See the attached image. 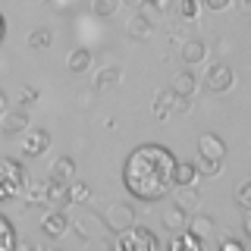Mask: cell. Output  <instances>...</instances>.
Listing matches in <instances>:
<instances>
[{
    "instance_id": "1",
    "label": "cell",
    "mask_w": 251,
    "mask_h": 251,
    "mask_svg": "<svg viewBox=\"0 0 251 251\" xmlns=\"http://www.w3.org/2000/svg\"><path fill=\"white\" fill-rule=\"evenodd\" d=\"M173 170L176 157L163 145H141L126 157L123 182L126 192L138 201H160L173 192Z\"/></svg>"
},
{
    "instance_id": "2",
    "label": "cell",
    "mask_w": 251,
    "mask_h": 251,
    "mask_svg": "<svg viewBox=\"0 0 251 251\" xmlns=\"http://www.w3.org/2000/svg\"><path fill=\"white\" fill-rule=\"evenodd\" d=\"M25 170H22L19 160H13V157H3L0 160V201H13L16 195H22V188H25Z\"/></svg>"
},
{
    "instance_id": "3",
    "label": "cell",
    "mask_w": 251,
    "mask_h": 251,
    "mask_svg": "<svg viewBox=\"0 0 251 251\" xmlns=\"http://www.w3.org/2000/svg\"><path fill=\"white\" fill-rule=\"evenodd\" d=\"M113 248L116 251H154L157 248V235L151 229H145V226L132 223L129 229H123L120 235H116Z\"/></svg>"
},
{
    "instance_id": "4",
    "label": "cell",
    "mask_w": 251,
    "mask_h": 251,
    "mask_svg": "<svg viewBox=\"0 0 251 251\" xmlns=\"http://www.w3.org/2000/svg\"><path fill=\"white\" fill-rule=\"evenodd\" d=\"M232 82H235V75H232V69L226 66V63H214V66L207 69V75H204V85H207V91H214V94L229 91Z\"/></svg>"
},
{
    "instance_id": "5",
    "label": "cell",
    "mask_w": 251,
    "mask_h": 251,
    "mask_svg": "<svg viewBox=\"0 0 251 251\" xmlns=\"http://www.w3.org/2000/svg\"><path fill=\"white\" fill-rule=\"evenodd\" d=\"M104 223L110 226V229L123 232V229H129V226L135 223V210H132L126 201H116V204H110V207H107V214H104Z\"/></svg>"
},
{
    "instance_id": "6",
    "label": "cell",
    "mask_w": 251,
    "mask_h": 251,
    "mask_svg": "<svg viewBox=\"0 0 251 251\" xmlns=\"http://www.w3.org/2000/svg\"><path fill=\"white\" fill-rule=\"evenodd\" d=\"M47 148H50V135H47L44 129H38V126L25 129V135H22V154H25V157H38V154H44Z\"/></svg>"
},
{
    "instance_id": "7",
    "label": "cell",
    "mask_w": 251,
    "mask_h": 251,
    "mask_svg": "<svg viewBox=\"0 0 251 251\" xmlns=\"http://www.w3.org/2000/svg\"><path fill=\"white\" fill-rule=\"evenodd\" d=\"M198 154L214 157V160H223V157H226V145H223V138L214 135V132H204V135L198 138Z\"/></svg>"
},
{
    "instance_id": "8",
    "label": "cell",
    "mask_w": 251,
    "mask_h": 251,
    "mask_svg": "<svg viewBox=\"0 0 251 251\" xmlns=\"http://www.w3.org/2000/svg\"><path fill=\"white\" fill-rule=\"evenodd\" d=\"M41 226H44V232L50 235V239H60V235L69 229V217L63 214V210H50V214H44Z\"/></svg>"
},
{
    "instance_id": "9",
    "label": "cell",
    "mask_w": 251,
    "mask_h": 251,
    "mask_svg": "<svg viewBox=\"0 0 251 251\" xmlns=\"http://www.w3.org/2000/svg\"><path fill=\"white\" fill-rule=\"evenodd\" d=\"M73 176H75V160L73 157H60V160H53V167H50V179L53 182H73Z\"/></svg>"
},
{
    "instance_id": "10",
    "label": "cell",
    "mask_w": 251,
    "mask_h": 251,
    "mask_svg": "<svg viewBox=\"0 0 251 251\" xmlns=\"http://www.w3.org/2000/svg\"><path fill=\"white\" fill-rule=\"evenodd\" d=\"M66 66H69V73H73V75L88 73V66H91V50H85V47H75V50L66 57Z\"/></svg>"
},
{
    "instance_id": "11",
    "label": "cell",
    "mask_w": 251,
    "mask_h": 251,
    "mask_svg": "<svg viewBox=\"0 0 251 251\" xmlns=\"http://www.w3.org/2000/svg\"><path fill=\"white\" fill-rule=\"evenodd\" d=\"M198 201H201V195H198V188H195V182L192 185H176V207H182L188 214V210H195Z\"/></svg>"
},
{
    "instance_id": "12",
    "label": "cell",
    "mask_w": 251,
    "mask_h": 251,
    "mask_svg": "<svg viewBox=\"0 0 251 251\" xmlns=\"http://www.w3.org/2000/svg\"><path fill=\"white\" fill-rule=\"evenodd\" d=\"M44 201H47V204H66V201H69V185L47 179V182H44Z\"/></svg>"
},
{
    "instance_id": "13",
    "label": "cell",
    "mask_w": 251,
    "mask_h": 251,
    "mask_svg": "<svg viewBox=\"0 0 251 251\" xmlns=\"http://www.w3.org/2000/svg\"><path fill=\"white\" fill-rule=\"evenodd\" d=\"M195 179H198V170H195V163L176 160V170H173V185H192Z\"/></svg>"
},
{
    "instance_id": "14",
    "label": "cell",
    "mask_w": 251,
    "mask_h": 251,
    "mask_svg": "<svg viewBox=\"0 0 251 251\" xmlns=\"http://www.w3.org/2000/svg\"><path fill=\"white\" fill-rule=\"evenodd\" d=\"M204 57H207V47H204L201 41H185V44H182V60L188 63V66L201 63Z\"/></svg>"
},
{
    "instance_id": "15",
    "label": "cell",
    "mask_w": 251,
    "mask_h": 251,
    "mask_svg": "<svg viewBox=\"0 0 251 251\" xmlns=\"http://www.w3.org/2000/svg\"><path fill=\"white\" fill-rule=\"evenodd\" d=\"M195 88H198L195 75H192V73H179V75H176V85H173V94H179V98H192Z\"/></svg>"
},
{
    "instance_id": "16",
    "label": "cell",
    "mask_w": 251,
    "mask_h": 251,
    "mask_svg": "<svg viewBox=\"0 0 251 251\" xmlns=\"http://www.w3.org/2000/svg\"><path fill=\"white\" fill-rule=\"evenodd\" d=\"M173 88H163V91H157V100H154V113L160 116V120H167V116L173 113Z\"/></svg>"
},
{
    "instance_id": "17",
    "label": "cell",
    "mask_w": 251,
    "mask_h": 251,
    "mask_svg": "<svg viewBox=\"0 0 251 251\" xmlns=\"http://www.w3.org/2000/svg\"><path fill=\"white\" fill-rule=\"evenodd\" d=\"M129 35L138 38V41H145V38H151V22L145 19L141 13H135V19L129 22Z\"/></svg>"
},
{
    "instance_id": "18",
    "label": "cell",
    "mask_w": 251,
    "mask_h": 251,
    "mask_svg": "<svg viewBox=\"0 0 251 251\" xmlns=\"http://www.w3.org/2000/svg\"><path fill=\"white\" fill-rule=\"evenodd\" d=\"M10 248H16V232L10 220L0 217V251H10Z\"/></svg>"
},
{
    "instance_id": "19",
    "label": "cell",
    "mask_w": 251,
    "mask_h": 251,
    "mask_svg": "<svg viewBox=\"0 0 251 251\" xmlns=\"http://www.w3.org/2000/svg\"><path fill=\"white\" fill-rule=\"evenodd\" d=\"M163 223H167L173 232H182L185 229V210L182 207H170L167 214H163Z\"/></svg>"
},
{
    "instance_id": "20",
    "label": "cell",
    "mask_w": 251,
    "mask_h": 251,
    "mask_svg": "<svg viewBox=\"0 0 251 251\" xmlns=\"http://www.w3.org/2000/svg\"><path fill=\"white\" fill-rule=\"evenodd\" d=\"M220 163H223V160H214V157L198 154V160H195V170H198V176H217V173H220Z\"/></svg>"
},
{
    "instance_id": "21",
    "label": "cell",
    "mask_w": 251,
    "mask_h": 251,
    "mask_svg": "<svg viewBox=\"0 0 251 251\" xmlns=\"http://www.w3.org/2000/svg\"><path fill=\"white\" fill-rule=\"evenodd\" d=\"M94 85H98V88H113V85H120V69H116V66L100 69L98 78H94Z\"/></svg>"
},
{
    "instance_id": "22",
    "label": "cell",
    "mask_w": 251,
    "mask_h": 251,
    "mask_svg": "<svg viewBox=\"0 0 251 251\" xmlns=\"http://www.w3.org/2000/svg\"><path fill=\"white\" fill-rule=\"evenodd\" d=\"M25 126H28L25 113H6L3 116V132H10V135H13V132H22Z\"/></svg>"
},
{
    "instance_id": "23",
    "label": "cell",
    "mask_w": 251,
    "mask_h": 251,
    "mask_svg": "<svg viewBox=\"0 0 251 251\" xmlns=\"http://www.w3.org/2000/svg\"><path fill=\"white\" fill-rule=\"evenodd\" d=\"M185 229H192L195 235H201V239H204V235H210V229H214V220H210V217H201V214H198V217L192 220V223L185 226Z\"/></svg>"
},
{
    "instance_id": "24",
    "label": "cell",
    "mask_w": 251,
    "mask_h": 251,
    "mask_svg": "<svg viewBox=\"0 0 251 251\" xmlns=\"http://www.w3.org/2000/svg\"><path fill=\"white\" fill-rule=\"evenodd\" d=\"M53 41V35L47 28H38V31H31L28 35V47H35V50H41V47H50Z\"/></svg>"
},
{
    "instance_id": "25",
    "label": "cell",
    "mask_w": 251,
    "mask_h": 251,
    "mask_svg": "<svg viewBox=\"0 0 251 251\" xmlns=\"http://www.w3.org/2000/svg\"><path fill=\"white\" fill-rule=\"evenodd\" d=\"M91 198V188L85 185V182H69V201H75V204H85Z\"/></svg>"
},
{
    "instance_id": "26",
    "label": "cell",
    "mask_w": 251,
    "mask_h": 251,
    "mask_svg": "<svg viewBox=\"0 0 251 251\" xmlns=\"http://www.w3.org/2000/svg\"><path fill=\"white\" fill-rule=\"evenodd\" d=\"M179 13H182V19H198L201 0H182V3H179Z\"/></svg>"
},
{
    "instance_id": "27",
    "label": "cell",
    "mask_w": 251,
    "mask_h": 251,
    "mask_svg": "<svg viewBox=\"0 0 251 251\" xmlns=\"http://www.w3.org/2000/svg\"><path fill=\"white\" fill-rule=\"evenodd\" d=\"M116 6H120V0H94L91 10H94V16H110Z\"/></svg>"
},
{
    "instance_id": "28",
    "label": "cell",
    "mask_w": 251,
    "mask_h": 251,
    "mask_svg": "<svg viewBox=\"0 0 251 251\" xmlns=\"http://www.w3.org/2000/svg\"><path fill=\"white\" fill-rule=\"evenodd\" d=\"M235 198H239V204H242L245 210H251V179H248V182H242V185H239V192H235Z\"/></svg>"
},
{
    "instance_id": "29",
    "label": "cell",
    "mask_w": 251,
    "mask_h": 251,
    "mask_svg": "<svg viewBox=\"0 0 251 251\" xmlns=\"http://www.w3.org/2000/svg\"><path fill=\"white\" fill-rule=\"evenodd\" d=\"M22 192H28V204H44V185H31V182H25V188Z\"/></svg>"
},
{
    "instance_id": "30",
    "label": "cell",
    "mask_w": 251,
    "mask_h": 251,
    "mask_svg": "<svg viewBox=\"0 0 251 251\" xmlns=\"http://www.w3.org/2000/svg\"><path fill=\"white\" fill-rule=\"evenodd\" d=\"M220 248L223 251H242L245 245H242L239 239H232V235H223V239H220Z\"/></svg>"
},
{
    "instance_id": "31",
    "label": "cell",
    "mask_w": 251,
    "mask_h": 251,
    "mask_svg": "<svg viewBox=\"0 0 251 251\" xmlns=\"http://www.w3.org/2000/svg\"><path fill=\"white\" fill-rule=\"evenodd\" d=\"M188 107H192V98H173V113H188Z\"/></svg>"
},
{
    "instance_id": "32",
    "label": "cell",
    "mask_w": 251,
    "mask_h": 251,
    "mask_svg": "<svg viewBox=\"0 0 251 251\" xmlns=\"http://www.w3.org/2000/svg\"><path fill=\"white\" fill-rule=\"evenodd\" d=\"M94 223H100V217H82V220H78V226H82V232H85V235H91V232H94V229H91Z\"/></svg>"
},
{
    "instance_id": "33",
    "label": "cell",
    "mask_w": 251,
    "mask_h": 251,
    "mask_svg": "<svg viewBox=\"0 0 251 251\" xmlns=\"http://www.w3.org/2000/svg\"><path fill=\"white\" fill-rule=\"evenodd\" d=\"M229 3H232V0H204V6H207V10H226Z\"/></svg>"
},
{
    "instance_id": "34",
    "label": "cell",
    "mask_w": 251,
    "mask_h": 251,
    "mask_svg": "<svg viewBox=\"0 0 251 251\" xmlns=\"http://www.w3.org/2000/svg\"><path fill=\"white\" fill-rule=\"evenodd\" d=\"M19 98H22V104H31V100L38 98V91H35V88H22V91H19Z\"/></svg>"
},
{
    "instance_id": "35",
    "label": "cell",
    "mask_w": 251,
    "mask_h": 251,
    "mask_svg": "<svg viewBox=\"0 0 251 251\" xmlns=\"http://www.w3.org/2000/svg\"><path fill=\"white\" fill-rule=\"evenodd\" d=\"M242 229H245V235H251V210H245V220H242Z\"/></svg>"
},
{
    "instance_id": "36",
    "label": "cell",
    "mask_w": 251,
    "mask_h": 251,
    "mask_svg": "<svg viewBox=\"0 0 251 251\" xmlns=\"http://www.w3.org/2000/svg\"><path fill=\"white\" fill-rule=\"evenodd\" d=\"M120 3H126L129 10H141V3H145V0H120Z\"/></svg>"
},
{
    "instance_id": "37",
    "label": "cell",
    "mask_w": 251,
    "mask_h": 251,
    "mask_svg": "<svg viewBox=\"0 0 251 251\" xmlns=\"http://www.w3.org/2000/svg\"><path fill=\"white\" fill-rule=\"evenodd\" d=\"M239 10L242 13H251V0H239Z\"/></svg>"
},
{
    "instance_id": "38",
    "label": "cell",
    "mask_w": 251,
    "mask_h": 251,
    "mask_svg": "<svg viewBox=\"0 0 251 251\" xmlns=\"http://www.w3.org/2000/svg\"><path fill=\"white\" fill-rule=\"evenodd\" d=\"M3 35H6V19L0 16V41H3Z\"/></svg>"
},
{
    "instance_id": "39",
    "label": "cell",
    "mask_w": 251,
    "mask_h": 251,
    "mask_svg": "<svg viewBox=\"0 0 251 251\" xmlns=\"http://www.w3.org/2000/svg\"><path fill=\"white\" fill-rule=\"evenodd\" d=\"M3 110H6V94L0 91V113H3Z\"/></svg>"
},
{
    "instance_id": "40",
    "label": "cell",
    "mask_w": 251,
    "mask_h": 251,
    "mask_svg": "<svg viewBox=\"0 0 251 251\" xmlns=\"http://www.w3.org/2000/svg\"><path fill=\"white\" fill-rule=\"evenodd\" d=\"M154 3H157V6H167V0H154Z\"/></svg>"
}]
</instances>
